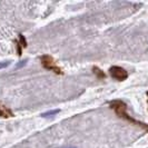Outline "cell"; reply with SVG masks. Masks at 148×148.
Masks as SVG:
<instances>
[{
  "instance_id": "obj_5",
  "label": "cell",
  "mask_w": 148,
  "mask_h": 148,
  "mask_svg": "<svg viewBox=\"0 0 148 148\" xmlns=\"http://www.w3.org/2000/svg\"><path fill=\"white\" fill-rule=\"evenodd\" d=\"M11 116H12V112H11V111L6 109V108L2 107V106H0V117H2V118H8V117H11Z\"/></svg>"
},
{
  "instance_id": "obj_4",
  "label": "cell",
  "mask_w": 148,
  "mask_h": 148,
  "mask_svg": "<svg viewBox=\"0 0 148 148\" xmlns=\"http://www.w3.org/2000/svg\"><path fill=\"white\" fill-rule=\"evenodd\" d=\"M92 73L96 75L97 78H99V79H105V78H106V74H105V71H103L99 67H97V66L92 67Z\"/></svg>"
},
{
  "instance_id": "obj_3",
  "label": "cell",
  "mask_w": 148,
  "mask_h": 148,
  "mask_svg": "<svg viewBox=\"0 0 148 148\" xmlns=\"http://www.w3.org/2000/svg\"><path fill=\"white\" fill-rule=\"evenodd\" d=\"M109 74L114 79H116L118 82H124L128 78V73L126 71V69H124L120 66L110 67L109 68Z\"/></svg>"
},
{
  "instance_id": "obj_7",
  "label": "cell",
  "mask_w": 148,
  "mask_h": 148,
  "mask_svg": "<svg viewBox=\"0 0 148 148\" xmlns=\"http://www.w3.org/2000/svg\"><path fill=\"white\" fill-rule=\"evenodd\" d=\"M19 44L21 45L22 48H26L27 47V40H26V38H25V36L22 34L19 35Z\"/></svg>"
},
{
  "instance_id": "obj_10",
  "label": "cell",
  "mask_w": 148,
  "mask_h": 148,
  "mask_svg": "<svg viewBox=\"0 0 148 148\" xmlns=\"http://www.w3.org/2000/svg\"><path fill=\"white\" fill-rule=\"evenodd\" d=\"M25 65H26V61H20V64H19V65H17L16 68H20V67L25 66Z\"/></svg>"
},
{
  "instance_id": "obj_1",
  "label": "cell",
  "mask_w": 148,
  "mask_h": 148,
  "mask_svg": "<svg viewBox=\"0 0 148 148\" xmlns=\"http://www.w3.org/2000/svg\"><path fill=\"white\" fill-rule=\"evenodd\" d=\"M109 107L116 112V115L118 116L119 118L124 119V120H127V121H129L130 124L140 127V128H143V129H145V130L148 132V124H145V123H143V121H139V120H137V119L130 117V116L128 115V112H127V105L125 104L123 100H112V101H110V104H109Z\"/></svg>"
},
{
  "instance_id": "obj_6",
  "label": "cell",
  "mask_w": 148,
  "mask_h": 148,
  "mask_svg": "<svg viewBox=\"0 0 148 148\" xmlns=\"http://www.w3.org/2000/svg\"><path fill=\"white\" fill-rule=\"evenodd\" d=\"M59 112H60L59 109L49 110V111H47V112H44V114H42V117H50V116H55V115H57V114H59Z\"/></svg>"
},
{
  "instance_id": "obj_9",
  "label": "cell",
  "mask_w": 148,
  "mask_h": 148,
  "mask_svg": "<svg viewBox=\"0 0 148 148\" xmlns=\"http://www.w3.org/2000/svg\"><path fill=\"white\" fill-rule=\"evenodd\" d=\"M8 66H9V62H0V69H5Z\"/></svg>"
},
{
  "instance_id": "obj_8",
  "label": "cell",
  "mask_w": 148,
  "mask_h": 148,
  "mask_svg": "<svg viewBox=\"0 0 148 148\" xmlns=\"http://www.w3.org/2000/svg\"><path fill=\"white\" fill-rule=\"evenodd\" d=\"M16 48H17V53H18V56L20 57L22 55V47H21V45L19 44V41H16Z\"/></svg>"
},
{
  "instance_id": "obj_11",
  "label": "cell",
  "mask_w": 148,
  "mask_h": 148,
  "mask_svg": "<svg viewBox=\"0 0 148 148\" xmlns=\"http://www.w3.org/2000/svg\"><path fill=\"white\" fill-rule=\"evenodd\" d=\"M146 95H147V97H148V91L146 92ZM147 101H148V98H147Z\"/></svg>"
},
{
  "instance_id": "obj_2",
  "label": "cell",
  "mask_w": 148,
  "mask_h": 148,
  "mask_svg": "<svg viewBox=\"0 0 148 148\" xmlns=\"http://www.w3.org/2000/svg\"><path fill=\"white\" fill-rule=\"evenodd\" d=\"M40 61H41L42 67L46 68V69H48V70H50V71H52V73H55V74H57V75L64 74L62 69L56 65L55 59L52 58L51 56H49V55H44V56L40 57Z\"/></svg>"
}]
</instances>
